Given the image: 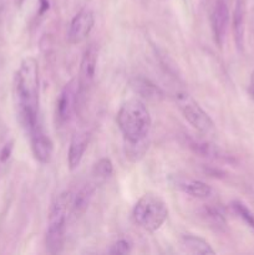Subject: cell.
I'll list each match as a JSON object with an SVG mask.
<instances>
[{
  "mask_svg": "<svg viewBox=\"0 0 254 255\" xmlns=\"http://www.w3.org/2000/svg\"><path fill=\"white\" fill-rule=\"evenodd\" d=\"M15 97L19 119L31 132L39 126V64L35 57H25L15 75Z\"/></svg>",
  "mask_w": 254,
  "mask_h": 255,
  "instance_id": "cell-1",
  "label": "cell"
},
{
  "mask_svg": "<svg viewBox=\"0 0 254 255\" xmlns=\"http://www.w3.org/2000/svg\"><path fill=\"white\" fill-rule=\"evenodd\" d=\"M116 122L126 144L143 143L152 125L151 114L139 99L125 101L117 112Z\"/></svg>",
  "mask_w": 254,
  "mask_h": 255,
  "instance_id": "cell-2",
  "label": "cell"
},
{
  "mask_svg": "<svg viewBox=\"0 0 254 255\" xmlns=\"http://www.w3.org/2000/svg\"><path fill=\"white\" fill-rule=\"evenodd\" d=\"M72 193L65 191L55 197L49 211L45 244L50 254H57L62 251L65 243V232L71 211Z\"/></svg>",
  "mask_w": 254,
  "mask_h": 255,
  "instance_id": "cell-3",
  "label": "cell"
},
{
  "mask_svg": "<svg viewBox=\"0 0 254 255\" xmlns=\"http://www.w3.org/2000/svg\"><path fill=\"white\" fill-rule=\"evenodd\" d=\"M168 206L156 193L143 194L132 208V219L134 223L148 233L158 231L168 218Z\"/></svg>",
  "mask_w": 254,
  "mask_h": 255,
  "instance_id": "cell-4",
  "label": "cell"
},
{
  "mask_svg": "<svg viewBox=\"0 0 254 255\" xmlns=\"http://www.w3.org/2000/svg\"><path fill=\"white\" fill-rule=\"evenodd\" d=\"M174 100H176L177 107L182 112L184 119L199 133L204 134V136H209V134H213L216 132L213 120L199 106L198 102L191 95L184 91H179L174 95Z\"/></svg>",
  "mask_w": 254,
  "mask_h": 255,
  "instance_id": "cell-5",
  "label": "cell"
},
{
  "mask_svg": "<svg viewBox=\"0 0 254 255\" xmlns=\"http://www.w3.org/2000/svg\"><path fill=\"white\" fill-rule=\"evenodd\" d=\"M97 60H99V49L95 44H90L85 49L80 61L79 76H77V90H79V102L84 100L89 90L91 89L96 75Z\"/></svg>",
  "mask_w": 254,
  "mask_h": 255,
  "instance_id": "cell-6",
  "label": "cell"
},
{
  "mask_svg": "<svg viewBox=\"0 0 254 255\" xmlns=\"http://www.w3.org/2000/svg\"><path fill=\"white\" fill-rule=\"evenodd\" d=\"M79 105V90L77 80L67 82L56 100V120L60 125H65L71 120L75 110Z\"/></svg>",
  "mask_w": 254,
  "mask_h": 255,
  "instance_id": "cell-7",
  "label": "cell"
},
{
  "mask_svg": "<svg viewBox=\"0 0 254 255\" xmlns=\"http://www.w3.org/2000/svg\"><path fill=\"white\" fill-rule=\"evenodd\" d=\"M95 26V14L89 7L80 10L70 21L67 29V42L71 45H77L84 42L91 34Z\"/></svg>",
  "mask_w": 254,
  "mask_h": 255,
  "instance_id": "cell-8",
  "label": "cell"
},
{
  "mask_svg": "<svg viewBox=\"0 0 254 255\" xmlns=\"http://www.w3.org/2000/svg\"><path fill=\"white\" fill-rule=\"evenodd\" d=\"M168 181L172 184V187H174L187 196L193 197V198L207 199L213 193V189L211 186L199 181V179L192 178V177L173 174V176H169Z\"/></svg>",
  "mask_w": 254,
  "mask_h": 255,
  "instance_id": "cell-9",
  "label": "cell"
},
{
  "mask_svg": "<svg viewBox=\"0 0 254 255\" xmlns=\"http://www.w3.org/2000/svg\"><path fill=\"white\" fill-rule=\"evenodd\" d=\"M229 22V10L226 0H217L211 12V29L213 40L217 46L224 44Z\"/></svg>",
  "mask_w": 254,
  "mask_h": 255,
  "instance_id": "cell-10",
  "label": "cell"
},
{
  "mask_svg": "<svg viewBox=\"0 0 254 255\" xmlns=\"http://www.w3.org/2000/svg\"><path fill=\"white\" fill-rule=\"evenodd\" d=\"M30 139H31V151L35 158L40 163H49L54 153V143L51 138L42 131L40 125L30 132Z\"/></svg>",
  "mask_w": 254,
  "mask_h": 255,
  "instance_id": "cell-11",
  "label": "cell"
},
{
  "mask_svg": "<svg viewBox=\"0 0 254 255\" xmlns=\"http://www.w3.org/2000/svg\"><path fill=\"white\" fill-rule=\"evenodd\" d=\"M90 136L86 131H76L71 137L67 152V164L71 171L76 169L81 163L84 154L89 147Z\"/></svg>",
  "mask_w": 254,
  "mask_h": 255,
  "instance_id": "cell-12",
  "label": "cell"
},
{
  "mask_svg": "<svg viewBox=\"0 0 254 255\" xmlns=\"http://www.w3.org/2000/svg\"><path fill=\"white\" fill-rule=\"evenodd\" d=\"M95 194L94 184H85L76 194H72L71 201V211H70V218L72 221H76L80 217L85 214V212L89 208L90 203L92 201V197Z\"/></svg>",
  "mask_w": 254,
  "mask_h": 255,
  "instance_id": "cell-13",
  "label": "cell"
},
{
  "mask_svg": "<svg viewBox=\"0 0 254 255\" xmlns=\"http://www.w3.org/2000/svg\"><path fill=\"white\" fill-rule=\"evenodd\" d=\"M131 87L137 95L146 99L148 101H159L163 99V92L151 80L146 79L144 76H136L132 79Z\"/></svg>",
  "mask_w": 254,
  "mask_h": 255,
  "instance_id": "cell-14",
  "label": "cell"
},
{
  "mask_svg": "<svg viewBox=\"0 0 254 255\" xmlns=\"http://www.w3.org/2000/svg\"><path fill=\"white\" fill-rule=\"evenodd\" d=\"M244 34H246V1L236 0L233 11V35L236 46L238 50H243Z\"/></svg>",
  "mask_w": 254,
  "mask_h": 255,
  "instance_id": "cell-15",
  "label": "cell"
},
{
  "mask_svg": "<svg viewBox=\"0 0 254 255\" xmlns=\"http://www.w3.org/2000/svg\"><path fill=\"white\" fill-rule=\"evenodd\" d=\"M179 244L181 248L183 249L186 253L189 254H197V255H212L216 254L214 249L212 248L211 244L203 238L197 236H192V234H184L179 238Z\"/></svg>",
  "mask_w": 254,
  "mask_h": 255,
  "instance_id": "cell-16",
  "label": "cell"
},
{
  "mask_svg": "<svg viewBox=\"0 0 254 255\" xmlns=\"http://www.w3.org/2000/svg\"><path fill=\"white\" fill-rule=\"evenodd\" d=\"M231 208L249 228L254 231V213L241 201H233L231 203Z\"/></svg>",
  "mask_w": 254,
  "mask_h": 255,
  "instance_id": "cell-17",
  "label": "cell"
},
{
  "mask_svg": "<svg viewBox=\"0 0 254 255\" xmlns=\"http://www.w3.org/2000/svg\"><path fill=\"white\" fill-rule=\"evenodd\" d=\"M203 218L208 222L209 224H212V227H214L216 229L224 228L227 226V222L224 219L223 214L216 208H204L203 213H202Z\"/></svg>",
  "mask_w": 254,
  "mask_h": 255,
  "instance_id": "cell-18",
  "label": "cell"
},
{
  "mask_svg": "<svg viewBox=\"0 0 254 255\" xmlns=\"http://www.w3.org/2000/svg\"><path fill=\"white\" fill-rule=\"evenodd\" d=\"M94 174L97 178L106 179L114 174V164H112L111 159L104 157V158L99 159L96 164L94 166Z\"/></svg>",
  "mask_w": 254,
  "mask_h": 255,
  "instance_id": "cell-19",
  "label": "cell"
},
{
  "mask_svg": "<svg viewBox=\"0 0 254 255\" xmlns=\"http://www.w3.org/2000/svg\"><path fill=\"white\" fill-rule=\"evenodd\" d=\"M189 147L193 148L197 153L203 154L204 157H212V156H218V149L214 147V144H211L209 142L206 141H197V139H191L189 141Z\"/></svg>",
  "mask_w": 254,
  "mask_h": 255,
  "instance_id": "cell-20",
  "label": "cell"
},
{
  "mask_svg": "<svg viewBox=\"0 0 254 255\" xmlns=\"http://www.w3.org/2000/svg\"><path fill=\"white\" fill-rule=\"evenodd\" d=\"M132 252V242L128 238H120L115 243L111 244L110 249L107 251L109 254H119L125 255L129 254Z\"/></svg>",
  "mask_w": 254,
  "mask_h": 255,
  "instance_id": "cell-21",
  "label": "cell"
},
{
  "mask_svg": "<svg viewBox=\"0 0 254 255\" xmlns=\"http://www.w3.org/2000/svg\"><path fill=\"white\" fill-rule=\"evenodd\" d=\"M11 151H12V142H9V143H6L4 147H2L1 152H0V161L6 162L7 159H9V157L11 156Z\"/></svg>",
  "mask_w": 254,
  "mask_h": 255,
  "instance_id": "cell-22",
  "label": "cell"
},
{
  "mask_svg": "<svg viewBox=\"0 0 254 255\" xmlns=\"http://www.w3.org/2000/svg\"><path fill=\"white\" fill-rule=\"evenodd\" d=\"M248 94H249V96H251V99L254 101V70L251 75V79H249Z\"/></svg>",
  "mask_w": 254,
  "mask_h": 255,
  "instance_id": "cell-23",
  "label": "cell"
},
{
  "mask_svg": "<svg viewBox=\"0 0 254 255\" xmlns=\"http://www.w3.org/2000/svg\"><path fill=\"white\" fill-rule=\"evenodd\" d=\"M49 9V1L47 0H40V14Z\"/></svg>",
  "mask_w": 254,
  "mask_h": 255,
  "instance_id": "cell-24",
  "label": "cell"
}]
</instances>
